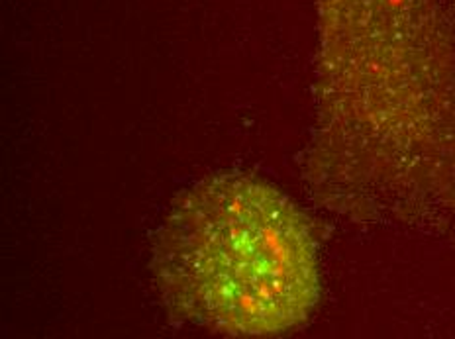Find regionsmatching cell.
I'll list each match as a JSON object with an SVG mask.
<instances>
[{
    "instance_id": "cell-1",
    "label": "cell",
    "mask_w": 455,
    "mask_h": 339,
    "mask_svg": "<svg viewBox=\"0 0 455 339\" xmlns=\"http://www.w3.org/2000/svg\"><path fill=\"white\" fill-rule=\"evenodd\" d=\"M312 202L455 241V26L445 0H316Z\"/></svg>"
},
{
    "instance_id": "cell-2",
    "label": "cell",
    "mask_w": 455,
    "mask_h": 339,
    "mask_svg": "<svg viewBox=\"0 0 455 339\" xmlns=\"http://www.w3.org/2000/svg\"><path fill=\"white\" fill-rule=\"evenodd\" d=\"M149 275L173 322L230 337L287 334L322 296L307 212L245 171L204 177L177 194L151 238Z\"/></svg>"
},
{
    "instance_id": "cell-3",
    "label": "cell",
    "mask_w": 455,
    "mask_h": 339,
    "mask_svg": "<svg viewBox=\"0 0 455 339\" xmlns=\"http://www.w3.org/2000/svg\"><path fill=\"white\" fill-rule=\"evenodd\" d=\"M445 4H448V11L451 14V20H453V26H455V0H445Z\"/></svg>"
}]
</instances>
